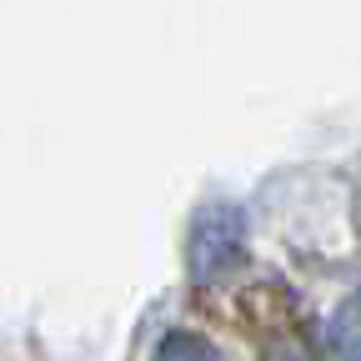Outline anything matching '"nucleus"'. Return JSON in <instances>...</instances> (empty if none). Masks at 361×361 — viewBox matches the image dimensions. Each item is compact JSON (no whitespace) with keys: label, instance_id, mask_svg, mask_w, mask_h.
Returning a JSON list of instances; mask_svg holds the SVG:
<instances>
[{"label":"nucleus","instance_id":"obj_1","mask_svg":"<svg viewBox=\"0 0 361 361\" xmlns=\"http://www.w3.org/2000/svg\"><path fill=\"white\" fill-rule=\"evenodd\" d=\"M246 251V211L231 201H211L196 211L191 221V246H186V266L191 281H216L226 276Z\"/></svg>","mask_w":361,"mask_h":361},{"label":"nucleus","instance_id":"obj_2","mask_svg":"<svg viewBox=\"0 0 361 361\" xmlns=\"http://www.w3.org/2000/svg\"><path fill=\"white\" fill-rule=\"evenodd\" d=\"M326 341L341 361H361V286L331 311V322H326Z\"/></svg>","mask_w":361,"mask_h":361},{"label":"nucleus","instance_id":"obj_3","mask_svg":"<svg viewBox=\"0 0 361 361\" xmlns=\"http://www.w3.org/2000/svg\"><path fill=\"white\" fill-rule=\"evenodd\" d=\"M156 361H221L211 341H201L196 331H171L161 346H156Z\"/></svg>","mask_w":361,"mask_h":361}]
</instances>
